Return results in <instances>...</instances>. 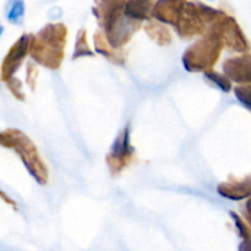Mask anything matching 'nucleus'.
Here are the masks:
<instances>
[{"label": "nucleus", "mask_w": 251, "mask_h": 251, "mask_svg": "<svg viewBox=\"0 0 251 251\" xmlns=\"http://www.w3.org/2000/svg\"><path fill=\"white\" fill-rule=\"evenodd\" d=\"M24 39L25 38H21V41L11 49V51L7 54L6 59L2 63V77L5 80H7L11 76V74L16 70V66L19 64L20 58L25 54V46H26L25 43H26V41H24Z\"/></svg>", "instance_id": "nucleus-1"}, {"label": "nucleus", "mask_w": 251, "mask_h": 251, "mask_svg": "<svg viewBox=\"0 0 251 251\" xmlns=\"http://www.w3.org/2000/svg\"><path fill=\"white\" fill-rule=\"evenodd\" d=\"M1 32H2V27L0 26V34H1Z\"/></svg>", "instance_id": "nucleus-3"}, {"label": "nucleus", "mask_w": 251, "mask_h": 251, "mask_svg": "<svg viewBox=\"0 0 251 251\" xmlns=\"http://www.w3.org/2000/svg\"><path fill=\"white\" fill-rule=\"evenodd\" d=\"M20 14H21V4L15 2V4L11 5L9 11H7V17L10 19V21H14V19H16Z\"/></svg>", "instance_id": "nucleus-2"}]
</instances>
